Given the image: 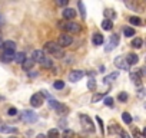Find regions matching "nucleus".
I'll return each instance as SVG.
<instances>
[{"label": "nucleus", "mask_w": 146, "mask_h": 138, "mask_svg": "<svg viewBox=\"0 0 146 138\" xmlns=\"http://www.w3.org/2000/svg\"><path fill=\"white\" fill-rule=\"evenodd\" d=\"M130 79H132L133 84H137V85L140 84V75H139V74H133V72H132V74H130Z\"/></svg>", "instance_id": "obj_28"}, {"label": "nucleus", "mask_w": 146, "mask_h": 138, "mask_svg": "<svg viewBox=\"0 0 146 138\" xmlns=\"http://www.w3.org/2000/svg\"><path fill=\"white\" fill-rule=\"evenodd\" d=\"M135 138H145V135L142 132H139L137 129H135Z\"/></svg>", "instance_id": "obj_43"}, {"label": "nucleus", "mask_w": 146, "mask_h": 138, "mask_svg": "<svg viewBox=\"0 0 146 138\" xmlns=\"http://www.w3.org/2000/svg\"><path fill=\"white\" fill-rule=\"evenodd\" d=\"M92 42H93L95 46H102L103 42H105V39H103V36H102L100 33H93V36H92Z\"/></svg>", "instance_id": "obj_15"}, {"label": "nucleus", "mask_w": 146, "mask_h": 138, "mask_svg": "<svg viewBox=\"0 0 146 138\" xmlns=\"http://www.w3.org/2000/svg\"><path fill=\"white\" fill-rule=\"evenodd\" d=\"M53 86H54V89H63L64 88V82L63 81H54Z\"/></svg>", "instance_id": "obj_34"}, {"label": "nucleus", "mask_w": 146, "mask_h": 138, "mask_svg": "<svg viewBox=\"0 0 146 138\" xmlns=\"http://www.w3.org/2000/svg\"><path fill=\"white\" fill-rule=\"evenodd\" d=\"M123 35H125L126 38H132V36H135L136 33H135V29H133V27L126 26V27H123Z\"/></svg>", "instance_id": "obj_21"}, {"label": "nucleus", "mask_w": 146, "mask_h": 138, "mask_svg": "<svg viewBox=\"0 0 146 138\" xmlns=\"http://www.w3.org/2000/svg\"><path fill=\"white\" fill-rule=\"evenodd\" d=\"M117 43H119V36H117V35H112L110 39H109V42H108V45H106V48H105V50H106V52L113 50V49L117 46Z\"/></svg>", "instance_id": "obj_8"}, {"label": "nucleus", "mask_w": 146, "mask_h": 138, "mask_svg": "<svg viewBox=\"0 0 146 138\" xmlns=\"http://www.w3.org/2000/svg\"><path fill=\"white\" fill-rule=\"evenodd\" d=\"M37 138H46V135H43V134H39V135H37Z\"/></svg>", "instance_id": "obj_47"}, {"label": "nucleus", "mask_w": 146, "mask_h": 138, "mask_svg": "<svg viewBox=\"0 0 146 138\" xmlns=\"http://www.w3.org/2000/svg\"><path fill=\"white\" fill-rule=\"evenodd\" d=\"M67 3H69V0H57L59 6H67Z\"/></svg>", "instance_id": "obj_42"}, {"label": "nucleus", "mask_w": 146, "mask_h": 138, "mask_svg": "<svg viewBox=\"0 0 146 138\" xmlns=\"http://www.w3.org/2000/svg\"><path fill=\"white\" fill-rule=\"evenodd\" d=\"M103 102H105L106 107H113V102H115V101H113L112 96H105V98H103Z\"/></svg>", "instance_id": "obj_32"}, {"label": "nucleus", "mask_w": 146, "mask_h": 138, "mask_svg": "<svg viewBox=\"0 0 146 138\" xmlns=\"http://www.w3.org/2000/svg\"><path fill=\"white\" fill-rule=\"evenodd\" d=\"M7 114L13 117V115H16V114H17V109H16V108H9V111H7Z\"/></svg>", "instance_id": "obj_40"}, {"label": "nucleus", "mask_w": 146, "mask_h": 138, "mask_svg": "<svg viewBox=\"0 0 146 138\" xmlns=\"http://www.w3.org/2000/svg\"><path fill=\"white\" fill-rule=\"evenodd\" d=\"M42 104H43V95L40 92H36V94H33L30 96V105L33 108H39Z\"/></svg>", "instance_id": "obj_5"}, {"label": "nucleus", "mask_w": 146, "mask_h": 138, "mask_svg": "<svg viewBox=\"0 0 146 138\" xmlns=\"http://www.w3.org/2000/svg\"><path fill=\"white\" fill-rule=\"evenodd\" d=\"M122 119H123L125 124H132V117H130L129 112H123L122 114Z\"/></svg>", "instance_id": "obj_26"}, {"label": "nucleus", "mask_w": 146, "mask_h": 138, "mask_svg": "<svg viewBox=\"0 0 146 138\" xmlns=\"http://www.w3.org/2000/svg\"><path fill=\"white\" fill-rule=\"evenodd\" d=\"M117 78H119V72H113V74L108 75V76L103 79V82H105V84H110V82H113V81L117 79Z\"/></svg>", "instance_id": "obj_19"}, {"label": "nucleus", "mask_w": 146, "mask_h": 138, "mask_svg": "<svg viewBox=\"0 0 146 138\" xmlns=\"http://www.w3.org/2000/svg\"><path fill=\"white\" fill-rule=\"evenodd\" d=\"M49 105H50V108H53V109H57L62 104L59 102V101H56V99H50L49 101Z\"/></svg>", "instance_id": "obj_33"}, {"label": "nucleus", "mask_w": 146, "mask_h": 138, "mask_svg": "<svg viewBox=\"0 0 146 138\" xmlns=\"http://www.w3.org/2000/svg\"><path fill=\"white\" fill-rule=\"evenodd\" d=\"M60 135H59V131L56 129V128H52V129H49V132H47V135H46V138H59Z\"/></svg>", "instance_id": "obj_24"}, {"label": "nucleus", "mask_w": 146, "mask_h": 138, "mask_svg": "<svg viewBox=\"0 0 146 138\" xmlns=\"http://www.w3.org/2000/svg\"><path fill=\"white\" fill-rule=\"evenodd\" d=\"M83 76H85V72L83 71H72L70 75H69V81L70 82H79Z\"/></svg>", "instance_id": "obj_10"}, {"label": "nucleus", "mask_w": 146, "mask_h": 138, "mask_svg": "<svg viewBox=\"0 0 146 138\" xmlns=\"http://www.w3.org/2000/svg\"><path fill=\"white\" fill-rule=\"evenodd\" d=\"M63 29L69 33H79L80 32V25L76 22H67L63 25Z\"/></svg>", "instance_id": "obj_4"}, {"label": "nucleus", "mask_w": 146, "mask_h": 138, "mask_svg": "<svg viewBox=\"0 0 146 138\" xmlns=\"http://www.w3.org/2000/svg\"><path fill=\"white\" fill-rule=\"evenodd\" d=\"M0 132H5V134H16V132H17V128H16V127H12V125H5V124H2V125H0Z\"/></svg>", "instance_id": "obj_12"}, {"label": "nucleus", "mask_w": 146, "mask_h": 138, "mask_svg": "<svg viewBox=\"0 0 146 138\" xmlns=\"http://www.w3.org/2000/svg\"><path fill=\"white\" fill-rule=\"evenodd\" d=\"M43 52H49L50 55H53L54 58H59V59L64 56V52H63V49L57 45V42H46Z\"/></svg>", "instance_id": "obj_1"}, {"label": "nucleus", "mask_w": 146, "mask_h": 138, "mask_svg": "<svg viewBox=\"0 0 146 138\" xmlns=\"http://www.w3.org/2000/svg\"><path fill=\"white\" fill-rule=\"evenodd\" d=\"M62 15H63V19L72 20V19L76 17V10H75V9H70V7H64L63 12H62Z\"/></svg>", "instance_id": "obj_11"}, {"label": "nucleus", "mask_w": 146, "mask_h": 138, "mask_svg": "<svg viewBox=\"0 0 146 138\" xmlns=\"http://www.w3.org/2000/svg\"><path fill=\"white\" fill-rule=\"evenodd\" d=\"M129 22H130L132 25H135V26H142V25H143V23H142V19L137 17V16H132V17L129 19Z\"/></svg>", "instance_id": "obj_25"}, {"label": "nucleus", "mask_w": 146, "mask_h": 138, "mask_svg": "<svg viewBox=\"0 0 146 138\" xmlns=\"http://www.w3.org/2000/svg\"><path fill=\"white\" fill-rule=\"evenodd\" d=\"M99 72H105V66H100L99 68Z\"/></svg>", "instance_id": "obj_45"}, {"label": "nucleus", "mask_w": 146, "mask_h": 138, "mask_svg": "<svg viewBox=\"0 0 146 138\" xmlns=\"http://www.w3.org/2000/svg\"><path fill=\"white\" fill-rule=\"evenodd\" d=\"M125 59H126V62H127L129 66H130V65H136V63L139 62V56H137L136 53H127Z\"/></svg>", "instance_id": "obj_14"}, {"label": "nucleus", "mask_w": 146, "mask_h": 138, "mask_svg": "<svg viewBox=\"0 0 146 138\" xmlns=\"http://www.w3.org/2000/svg\"><path fill=\"white\" fill-rule=\"evenodd\" d=\"M42 66H44V68H47V69H52V68H53V63H52V60H50L49 58H46V59L42 62Z\"/></svg>", "instance_id": "obj_31"}, {"label": "nucleus", "mask_w": 146, "mask_h": 138, "mask_svg": "<svg viewBox=\"0 0 146 138\" xmlns=\"http://www.w3.org/2000/svg\"><path fill=\"white\" fill-rule=\"evenodd\" d=\"M3 23H5V19H3L2 15H0V26H3Z\"/></svg>", "instance_id": "obj_44"}, {"label": "nucleus", "mask_w": 146, "mask_h": 138, "mask_svg": "<svg viewBox=\"0 0 146 138\" xmlns=\"http://www.w3.org/2000/svg\"><path fill=\"white\" fill-rule=\"evenodd\" d=\"M88 88H89L90 91H95V89H96V81H95V78H90V79L88 81Z\"/></svg>", "instance_id": "obj_29"}, {"label": "nucleus", "mask_w": 146, "mask_h": 138, "mask_svg": "<svg viewBox=\"0 0 146 138\" xmlns=\"http://www.w3.org/2000/svg\"><path fill=\"white\" fill-rule=\"evenodd\" d=\"M102 27H103V30H112V27H113V23H112V20H108V19H105L103 22H102Z\"/></svg>", "instance_id": "obj_22"}, {"label": "nucleus", "mask_w": 146, "mask_h": 138, "mask_svg": "<svg viewBox=\"0 0 146 138\" xmlns=\"http://www.w3.org/2000/svg\"><path fill=\"white\" fill-rule=\"evenodd\" d=\"M56 111H57L59 114H62V115H63V114H67V112H69V108H67V107H64V105L62 104V105H60V107H59Z\"/></svg>", "instance_id": "obj_35"}, {"label": "nucleus", "mask_w": 146, "mask_h": 138, "mask_svg": "<svg viewBox=\"0 0 146 138\" xmlns=\"http://www.w3.org/2000/svg\"><path fill=\"white\" fill-rule=\"evenodd\" d=\"M103 15H105V17H106L108 20H112V19L116 17V13H115L113 9H106V10L103 12Z\"/></svg>", "instance_id": "obj_20"}, {"label": "nucleus", "mask_w": 146, "mask_h": 138, "mask_svg": "<svg viewBox=\"0 0 146 138\" xmlns=\"http://www.w3.org/2000/svg\"><path fill=\"white\" fill-rule=\"evenodd\" d=\"M9 138H16V137H9Z\"/></svg>", "instance_id": "obj_49"}, {"label": "nucleus", "mask_w": 146, "mask_h": 138, "mask_svg": "<svg viewBox=\"0 0 146 138\" xmlns=\"http://www.w3.org/2000/svg\"><path fill=\"white\" fill-rule=\"evenodd\" d=\"M139 96H143V89H139Z\"/></svg>", "instance_id": "obj_46"}, {"label": "nucleus", "mask_w": 146, "mask_h": 138, "mask_svg": "<svg viewBox=\"0 0 146 138\" xmlns=\"http://www.w3.org/2000/svg\"><path fill=\"white\" fill-rule=\"evenodd\" d=\"M119 134H120V137H122V138H132V137H130V135H129V134H127L126 131H123V129H122V131H120Z\"/></svg>", "instance_id": "obj_41"}, {"label": "nucleus", "mask_w": 146, "mask_h": 138, "mask_svg": "<svg viewBox=\"0 0 146 138\" xmlns=\"http://www.w3.org/2000/svg\"><path fill=\"white\" fill-rule=\"evenodd\" d=\"M3 48V40H2V38H0V49Z\"/></svg>", "instance_id": "obj_48"}, {"label": "nucleus", "mask_w": 146, "mask_h": 138, "mask_svg": "<svg viewBox=\"0 0 146 138\" xmlns=\"http://www.w3.org/2000/svg\"><path fill=\"white\" fill-rule=\"evenodd\" d=\"M22 66H23L25 71H30V69L35 66V62L32 60V58H26V59H25V62L22 63Z\"/></svg>", "instance_id": "obj_18"}, {"label": "nucleus", "mask_w": 146, "mask_h": 138, "mask_svg": "<svg viewBox=\"0 0 146 138\" xmlns=\"http://www.w3.org/2000/svg\"><path fill=\"white\" fill-rule=\"evenodd\" d=\"M78 6H79V10H80V12H79V13H80V16L85 19V17H86V9H85L83 2H79V3H78Z\"/></svg>", "instance_id": "obj_27"}, {"label": "nucleus", "mask_w": 146, "mask_h": 138, "mask_svg": "<svg viewBox=\"0 0 146 138\" xmlns=\"http://www.w3.org/2000/svg\"><path fill=\"white\" fill-rule=\"evenodd\" d=\"M25 59H26V53H25V52H17V53H15L13 62H16V63H23Z\"/></svg>", "instance_id": "obj_17"}, {"label": "nucleus", "mask_w": 146, "mask_h": 138, "mask_svg": "<svg viewBox=\"0 0 146 138\" xmlns=\"http://www.w3.org/2000/svg\"><path fill=\"white\" fill-rule=\"evenodd\" d=\"M20 118L26 122V124H33L37 121V114L32 109H23L20 112Z\"/></svg>", "instance_id": "obj_2"}, {"label": "nucleus", "mask_w": 146, "mask_h": 138, "mask_svg": "<svg viewBox=\"0 0 146 138\" xmlns=\"http://www.w3.org/2000/svg\"><path fill=\"white\" fill-rule=\"evenodd\" d=\"M106 95L105 94H96L93 98H92V102H98V101H100V99H103Z\"/></svg>", "instance_id": "obj_37"}, {"label": "nucleus", "mask_w": 146, "mask_h": 138, "mask_svg": "<svg viewBox=\"0 0 146 138\" xmlns=\"http://www.w3.org/2000/svg\"><path fill=\"white\" fill-rule=\"evenodd\" d=\"M80 124H82V127L86 129V131H90V132H93L95 131V125H93V121L89 118V115H85V114H82L80 115Z\"/></svg>", "instance_id": "obj_3"}, {"label": "nucleus", "mask_w": 146, "mask_h": 138, "mask_svg": "<svg viewBox=\"0 0 146 138\" xmlns=\"http://www.w3.org/2000/svg\"><path fill=\"white\" fill-rule=\"evenodd\" d=\"M120 131H122V129H120L116 124H113V125L110 124V127H109V134H116V132H120Z\"/></svg>", "instance_id": "obj_30"}, {"label": "nucleus", "mask_w": 146, "mask_h": 138, "mask_svg": "<svg viewBox=\"0 0 146 138\" xmlns=\"http://www.w3.org/2000/svg\"><path fill=\"white\" fill-rule=\"evenodd\" d=\"M2 49H5V52H15L16 43L13 40H6V42H3V48Z\"/></svg>", "instance_id": "obj_16"}, {"label": "nucleus", "mask_w": 146, "mask_h": 138, "mask_svg": "<svg viewBox=\"0 0 146 138\" xmlns=\"http://www.w3.org/2000/svg\"><path fill=\"white\" fill-rule=\"evenodd\" d=\"M132 46L136 48V49H140V48L143 46V40H142L140 38H135V39L132 40Z\"/></svg>", "instance_id": "obj_23"}, {"label": "nucleus", "mask_w": 146, "mask_h": 138, "mask_svg": "<svg viewBox=\"0 0 146 138\" xmlns=\"http://www.w3.org/2000/svg\"><path fill=\"white\" fill-rule=\"evenodd\" d=\"M44 59H46V55H44V52H43L42 49L33 50V53H32V60H33L35 63H42Z\"/></svg>", "instance_id": "obj_7"}, {"label": "nucleus", "mask_w": 146, "mask_h": 138, "mask_svg": "<svg viewBox=\"0 0 146 138\" xmlns=\"http://www.w3.org/2000/svg\"><path fill=\"white\" fill-rule=\"evenodd\" d=\"M13 58H15V52H5V50H3L2 56H0V59H2V62H5V63L13 62Z\"/></svg>", "instance_id": "obj_13"}, {"label": "nucleus", "mask_w": 146, "mask_h": 138, "mask_svg": "<svg viewBox=\"0 0 146 138\" xmlns=\"http://www.w3.org/2000/svg\"><path fill=\"white\" fill-rule=\"evenodd\" d=\"M117 98H119V101H122V102H125V101H127V94H126V92H120Z\"/></svg>", "instance_id": "obj_39"}, {"label": "nucleus", "mask_w": 146, "mask_h": 138, "mask_svg": "<svg viewBox=\"0 0 146 138\" xmlns=\"http://www.w3.org/2000/svg\"><path fill=\"white\" fill-rule=\"evenodd\" d=\"M72 42H73L72 36H70V35L63 33V35H60V36H59V42H57V45H59L60 48H66V46H70V45H72Z\"/></svg>", "instance_id": "obj_6"}, {"label": "nucleus", "mask_w": 146, "mask_h": 138, "mask_svg": "<svg viewBox=\"0 0 146 138\" xmlns=\"http://www.w3.org/2000/svg\"><path fill=\"white\" fill-rule=\"evenodd\" d=\"M73 135H75V132L72 129H64V132H63V138H73Z\"/></svg>", "instance_id": "obj_36"}, {"label": "nucleus", "mask_w": 146, "mask_h": 138, "mask_svg": "<svg viewBox=\"0 0 146 138\" xmlns=\"http://www.w3.org/2000/svg\"><path fill=\"white\" fill-rule=\"evenodd\" d=\"M96 122L99 124V127H100V134L103 135L105 131H103V121H102V118H100V117H96Z\"/></svg>", "instance_id": "obj_38"}, {"label": "nucleus", "mask_w": 146, "mask_h": 138, "mask_svg": "<svg viewBox=\"0 0 146 138\" xmlns=\"http://www.w3.org/2000/svg\"><path fill=\"white\" fill-rule=\"evenodd\" d=\"M115 65H116V68L123 69V71H127L129 69V65H127V62H126V59L123 56H116L115 58Z\"/></svg>", "instance_id": "obj_9"}]
</instances>
